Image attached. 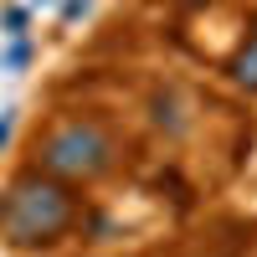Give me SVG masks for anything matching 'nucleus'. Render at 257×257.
I'll return each mask as SVG.
<instances>
[{"label":"nucleus","mask_w":257,"mask_h":257,"mask_svg":"<svg viewBox=\"0 0 257 257\" xmlns=\"http://www.w3.org/2000/svg\"><path fill=\"white\" fill-rule=\"evenodd\" d=\"M0 221H6L11 242H47V237H57V231L72 221V201H67V190H57L52 180L26 175V180L11 185L6 206H0Z\"/></svg>","instance_id":"f257e3e1"},{"label":"nucleus","mask_w":257,"mask_h":257,"mask_svg":"<svg viewBox=\"0 0 257 257\" xmlns=\"http://www.w3.org/2000/svg\"><path fill=\"white\" fill-rule=\"evenodd\" d=\"M41 165L52 170V175H98L103 165H108V139H103L98 123H62L57 134L47 139V149H41Z\"/></svg>","instance_id":"f03ea898"},{"label":"nucleus","mask_w":257,"mask_h":257,"mask_svg":"<svg viewBox=\"0 0 257 257\" xmlns=\"http://www.w3.org/2000/svg\"><path fill=\"white\" fill-rule=\"evenodd\" d=\"M237 82H242V88H257V26L247 36V52L237 57Z\"/></svg>","instance_id":"7ed1b4c3"},{"label":"nucleus","mask_w":257,"mask_h":257,"mask_svg":"<svg viewBox=\"0 0 257 257\" xmlns=\"http://www.w3.org/2000/svg\"><path fill=\"white\" fill-rule=\"evenodd\" d=\"M11 123H16V113L6 108V113H0V144H6V139H11Z\"/></svg>","instance_id":"20e7f679"},{"label":"nucleus","mask_w":257,"mask_h":257,"mask_svg":"<svg viewBox=\"0 0 257 257\" xmlns=\"http://www.w3.org/2000/svg\"><path fill=\"white\" fill-rule=\"evenodd\" d=\"M88 11V0H67V16H82Z\"/></svg>","instance_id":"39448f33"}]
</instances>
